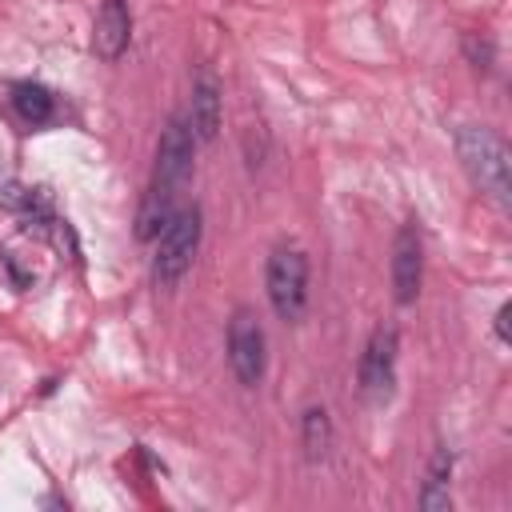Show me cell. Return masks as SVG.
<instances>
[{
  "label": "cell",
  "instance_id": "4",
  "mask_svg": "<svg viewBox=\"0 0 512 512\" xmlns=\"http://www.w3.org/2000/svg\"><path fill=\"white\" fill-rule=\"evenodd\" d=\"M264 292H268L276 320L300 324L308 312V256L292 244L272 248L268 264H264Z\"/></svg>",
  "mask_w": 512,
  "mask_h": 512
},
{
  "label": "cell",
  "instance_id": "11",
  "mask_svg": "<svg viewBox=\"0 0 512 512\" xmlns=\"http://www.w3.org/2000/svg\"><path fill=\"white\" fill-rule=\"evenodd\" d=\"M448 480H452V452H448V448H436L432 460H428L424 488H420V508H424V512H448V508H452Z\"/></svg>",
  "mask_w": 512,
  "mask_h": 512
},
{
  "label": "cell",
  "instance_id": "6",
  "mask_svg": "<svg viewBox=\"0 0 512 512\" xmlns=\"http://www.w3.org/2000/svg\"><path fill=\"white\" fill-rule=\"evenodd\" d=\"M396 348H400V336L396 328H376L360 352V392L368 400H384L392 392V380H396Z\"/></svg>",
  "mask_w": 512,
  "mask_h": 512
},
{
  "label": "cell",
  "instance_id": "2",
  "mask_svg": "<svg viewBox=\"0 0 512 512\" xmlns=\"http://www.w3.org/2000/svg\"><path fill=\"white\" fill-rule=\"evenodd\" d=\"M456 152H460V164H464L468 180L500 212H508L512 208V156H508V144L484 124H460L456 128Z\"/></svg>",
  "mask_w": 512,
  "mask_h": 512
},
{
  "label": "cell",
  "instance_id": "3",
  "mask_svg": "<svg viewBox=\"0 0 512 512\" xmlns=\"http://www.w3.org/2000/svg\"><path fill=\"white\" fill-rule=\"evenodd\" d=\"M200 232H204V212L200 204H180L172 212V220L160 228L156 236V252H152V284L160 292H172L184 272L192 268L196 260V248H200Z\"/></svg>",
  "mask_w": 512,
  "mask_h": 512
},
{
  "label": "cell",
  "instance_id": "7",
  "mask_svg": "<svg viewBox=\"0 0 512 512\" xmlns=\"http://www.w3.org/2000/svg\"><path fill=\"white\" fill-rule=\"evenodd\" d=\"M420 284H424V244H420L416 224L408 220L392 244V296H396V304L400 308L416 304Z\"/></svg>",
  "mask_w": 512,
  "mask_h": 512
},
{
  "label": "cell",
  "instance_id": "10",
  "mask_svg": "<svg viewBox=\"0 0 512 512\" xmlns=\"http://www.w3.org/2000/svg\"><path fill=\"white\" fill-rule=\"evenodd\" d=\"M8 92H12L8 100H12V108H16V116H20L24 124L40 128V124H48V120L56 116V96H52L44 84H36V80H16Z\"/></svg>",
  "mask_w": 512,
  "mask_h": 512
},
{
  "label": "cell",
  "instance_id": "12",
  "mask_svg": "<svg viewBox=\"0 0 512 512\" xmlns=\"http://www.w3.org/2000/svg\"><path fill=\"white\" fill-rule=\"evenodd\" d=\"M300 432H304V452H308V460H324V456H328V444H332V424H328V412H324L320 404L304 408Z\"/></svg>",
  "mask_w": 512,
  "mask_h": 512
},
{
  "label": "cell",
  "instance_id": "5",
  "mask_svg": "<svg viewBox=\"0 0 512 512\" xmlns=\"http://www.w3.org/2000/svg\"><path fill=\"white\" fill-rule=\"evenodd\" d=\"M228 368H232L236 384H244V388H260L264 368H268L264 324L248 304L232 308V320H228Z\"/></svg>",
  "mask_w": 512,
  "mask_h": 512
},
{
  "label": "cell",
  "instance_id": "15",
  "mask_svg": "<svg viewBox=\"0 0 512 512\" xmlns=\"http://www.w3.org/2000/svg\"><path fill=\"white\" fill-rule=\"evenodd\" d=\"M508 316H512V304H500V308H496V336H500V344L512 340V332H508Z\"/></svg>",
  "mask_w": 512,
  "mask_h": 512
},
{
  "label": "cell",
  "instance_id": "8",
  "mask_svg": "<svg viewBox=\"0 0 512 512\" xmlns=\"http://www.w3.org/2000/svg\"><path fill=\"white\" fill-rule=\"evenodd\" d=\"M128 40H132L128 0H104L100 12H96V24H92V52L104 64H116L128 52Z\"/></svg>",
  "mask_w": 512,
  "mask_h": 512
},
{
  "label": "cell",
  "instance_id": "14",
  "mask_svg": "<svg viewBox=\"0 0 512 512\" xmlns=\"http://www.w3.org/2000/svg\"><path fill=\"white\" fill-rule=\"evenodd\" d=\"M464 52H468V60H472L480 72H488V68H492V40H488V36L468 32V36H464Z\"/></svg>",
  "mask_w": 512,
  "mask_h": 512
},
{
  "label": "cell",
  "instance_id": "13",
  "mask_svg": "<svg viewBox=\"0 0 512 512\" xmlns=\"http://www.w3.org/2000/svg\"><path fill=\"white\" fill-rule=\"evenodd\" d=\"M0 208L12 212V216H24V220H48L44 196L32 192V188H24V184H16V180L0 188Z\"/></svg>",
  "mask_w": 512,
  "mask_h": 512
},
{
  "label": "cell",
  "instance_id": "1",
  "mask_svg": "<svg viewBox=\"0 0 512 512\" xmlns=\"http://www.w3.org/2000/svg\"><path fill=\"white\" fill-rule=\"evenodd\" d=\"M192 156H196V136L188 128L184 116H168L160 144H156V168H152V184L144 192L140 216H136V240H156L160 228L172 220V212L180 208V188L192 176Z\"/></svg>",
  "mask_w": 512,
  "mask_h": 512
},
{
  "label": "cell",
  "instance_id": "9",
  "mask_svg": "<svg viewBox=\"0 0 512 512\" xmlns=\"http://www.w3.org/2000/svg\"><path fill=\"white\" fill-rule=\"evenodd\" d=\"M220 88L208 72L196 76L192 84V104H188V128L196 136V144H212L220 136Z\"/></svg>",
  "mask_w": 512,
  "mask_h": 512
}]
</instances>
